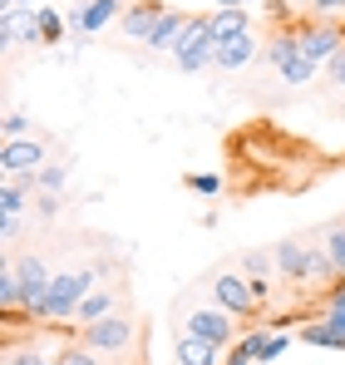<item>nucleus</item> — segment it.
Here are the masks:
<instances>
[{
	"instance_id": "nucleus-13",
	"label": "nucleus",
	"mask_w": 345,
	"mask_h": 365,
	"mask_svg": "<svg viewBox=\"0 0 345 365\" xmlns=\"http://www.w3.org/2000/svg\"><path fill=\"white\" fill-rule=\"evenodd\" d=\"M207 25H212V40L222 45V40H237V35H252V15L247 10H217V15H207Z\"/></svg>"
},
{
	"instance_id": "nucleus-31",
	"label": "nucleus",
	"mask_w": 345,
	"mask_h": 365,
	"mask_svg": "<svg viewBox=\"0 0 345 365\" xmlns=\"http://www.w3.org/2000/svg\"><path fill=\"white\" fill-rule=\"evenodd\" d=\"M192 187H197V192H217V178H212V173H202V178H192Z\"/></svg>"
},
{
	"instance_id": "nucleus-29",
	"label": "nucleus",
	"mask_w": 345,
	"mask_h": 365,
	"mask_svg": "<svg viewBox=\"0 0 345 365\" xmlns=\"http://www.w3.org/2000/svg\"><path fill=\"white\" fill-rule=\"evenodd\" d=\"M331 84H336V89H345V50L331 60Z\"/></svg>"
},
{
	"instance_id": "nucleus-18",
	"label": "nucleus",
	"mask_w": 345,
	"mask_h": 365,
	"mask_svg": "<svg viewBox=\"0 0 345 365\" xmlns=\"http://www.w3.org/2000/svg\"><path fill=\"white\" fill-rule=\"evenodd\" d=\"M326 257H331V267H336V277H341L345 282V222H331V227H326Z\"/></svg>"
},
{
	"instance_id": "nucleus-21",
	"label": "nucleus",
	"mask_w": 345,
	"mask_h": 365,
	"mask_svg": "<svg viewBox=\"0 0 345 365\" xmlns=\"http://www.w3.org/2000/svg\"><path fill=\"white\" fill-rule=\"evenodd\" d=\"M35 20H40V40H45V45H59V35H64V20H59L55 10L35 5Z\"/></svg>"
},
{
	"instance_id": "nucleus-30",
	"label": "nucleus",
	"mask_w": 345,
	"mask_h": 365,
	"mask_svg": "<svg viewBox=\"0 0 345 365\" xmlns=\"http://www.w3.org/2000/svg\"><path fill=\"white\" fill-rule=\"evenodd\" d=\"M15 232H20V222H15V217H0V237L15 242Z\"/></svg>"
},
{
	"instance_id": "nucleus-3",
	"label": "nucleus",
	"mask_w": 345,
	"mask_h": 365,
	"mask_svg": "<svg viewBox=\"0 0 345 365\" xmlns=\"http://www.w3.org/2000/svg\"><path fill=\"white\" fill-rule=\"evenodd\" d=\"M94 277H99V267H84V272H59L55 282H50V321H69V316L79 311V302L89 297Z\"/></svg>"
},
{
	"instance_id": "nucleus-10",
	"label": "nucleus",
	"mask_w": 345,
	"mask_h": 365,
	"mask_svg": "<svg viewBox=\"0 0 345 365\" xmlns=\"http://www.w3.org/2000/svg\"><path fill=\"white\" fill-rule=\"evenodd\" d=\"M123 10H128L123 0H89L84 10H74V15H69V25H74L79 35H94V30H104L114 15H123Z\"/></svg>"
},
{
	"instance_id": "nucleus-12",
	"label": "nucleus",
	"mask_w": 345,
	"mask_h": 365,
	"mask_svg": "<svg viewBox=\"0 0 345 365\" xmlns=\"http://www.w3.org/2000/svg\"><path fill=\"white\" fill-rule=\"evenodd\" d=\"M257 55H262L257 40H252V35H237V40H222V45H217V60L212 64H217V69H247Z\"/></svg>"
},
{
	"instance_id": "nucleus-22",
	"label": "nucleus",
	"mask_w": 345,
	"mask_h": 365,
	"mask_svg": "<svg viewBox=\"0 0 345 365\" xmlns=\"http://www.w3.org/2000/svg\"><path fill=\"white\" fill-rule=\"evenodd\" d=\"M267 272H272V252H247V257H242V277L267 282Z\"/></svg>"
},
{
	"instance_id": "nucleus-17",
	"label": "nucleus",
	"mask_w": 345,
	"mask_h": 365,
	"mask_svg": "<svg viewBox=\"0 0 345 365\" xmlns=\"http://www.w3.org/2000/svg\"><path fill=\"white\" fill-rule=\"evenodd\" d=\"M104 316H114V292H89L79 311H74V321L79 326H94V321H104Z\"/></svg>"
},
{
	"instance_id": "nucleus-35",
	"label": "nucleus",
	"mask_w": 345,
	"mask_h": 365,
	"mask_svg": "<svg viewBox=\"0 0 345 365\" xmlns=\"http://www.w3.org/2000/svg\"><path fill=\"white\" fill-rule=\"evenodd\" d=\"M45 365H59V361H45Z\"/></svg>"
},
{
	"instance_id": "nucleus-8",
	"label": "nucleus",
	"mask_w": 345,
	"mask_h": 365,
	"mask_svg": "<svg viewBox=\"0 0 345 365\" xmlns=\"http://www.w3.org/2000/svg\"><path fill=\"white\" fill-rule=\"evenodd\" d=\"M182 331L222 351V346L232 341V316H227V311H207V306H197V311H192V316L182 321Z\"/></svg>"
},
{
	"instance_id": "nucleus-20",
	"label": "nucleus",
	"mask_w": 345,
	"mask_h": 365,
	"mask_svg": "<svg viewBox=\"0 0 345 365\" xmlns=\"http://www.w3.org/2000/svg\"><path fill=\"white\" fill-rule=\"evenodd\" d=\"M69 182V173H64V163H45L40 173H35V192H59Z\"/></svg>"
},
{
	"instance_id": "nucleus-25",
	"label": "nucleus",
	"mask_w": 345,
	"mask_h": 365,
	"mask_svg": "<svg viewBox=\"0 0 345 365\" xmlns=\"http://www.w3.org/2000/svg\"><path fill=\"white\" fill-rule=\"evenodd\" d=\"M311 10H316V20H336L345 10V0H311Z\"/></svg>"
},
{
	"instance_id": "nucleus-5",
	"label": "nucleus",
	"mask_w": 345,
	"mask_h": 365,
	"mask_svg": "<svg viewBox=\"0 0 345 365\" xmlns=\"http://www.w3.org/2000/svg\"><path fill=\"white\" fill-rule=\"evenodd\" d=\"M45 143L40 138H5L0 143V173L5 178H35L45 168Z\"/></svg>"
},
{
	"instance_id": "nucleus-16",
	"label": "nucleus",
	"mask_w": 345,
	"mask_h": 365,
	"mask_svg": "<svg viewBox=\"0 0 345 365\" xmlns=\"http://www.w3.org/2000/svg\"><path fill=\"white\" fill-rule=\"evenodd\" d=\"M247 346H252V356H257V365H272L282 351H287V336H272V331H247L242 336Z\"/></svg>"
},
{
	"instance_id": "nucleus-26",
	"label": "nucleus",
	"mask_w": 345,
	"mask_h": 365,
	"mask_svg": "<svg viewBox=\"0 0 345 365\" xmlns=\"http://www.w3.org/2000/svg\"><path fill=\"white\" fill-rule=\"evenodd\" d=\"M5 365H45L40 351H5Z\"/></svg>"
},
{
	"instance_id": "nucleus-7",
	"label": "nucleus",
	"mask_w": 345,
	"mask_h": 365,
	"mask_svg": "<svg viewBox=\"0 0 345 365\" xmlns=\"http://www.w3.org/2000/svg\"><path fill=\"white\" fill-rule=\"evenodd\" d=\"M301 50H306L316 64H321V60L331 64L345 50V25H336V20H306V30H301Z\"/></svg>"
},
{
	"instance_id": "nucleus-4",
	"label": "nucleus",
	"mask_w": 345,
	"mask_h": 365,
	"mask_svg": "<svg viewBox=\"0 0 345 365\" xmlns=\"http://www.w3.org/2000/svg\"><path fill=\"white\" fill-rule=\"evenodd\" d=\"M79 346L99 351V356H123V351L133 346V321L114 311V316H104V321H94V326H79Z\"/></svg>"
},
{
	"instance_id": "nucleus-2",
	"label": "nucleus",
	"mask_w": 345,
	"mask_h": 365,
	"mask_svg": "<svg viewBox=\"0 0 345 365\" xmlns=\"http://www.w3.org/2000/svg\"><path fill=\"white\" fill-rule=\"evenodd\" d=\"M212 60H217L212 25H207V15H192V20H187V30H182V40L172 45V64H177L182 74H197V69H207Z\"/></svg>"
},
{
	"instance_id": "nucleus-28",
	"label": "nucleus",
	"mask_w": 345,
	"mask_h": 365,
	"mask_svg": "<svg viewBox=\"0 0 345 365\" xmlns=\"http://www.w3.org/2000/svg\"><path fill=\"white\" fill-rule=\"evenodd\" d=\"M252 361H257V356H252V346H247V341H237V351L227 356V365H252Z\"/></svg>"
},
{
	"instance_id": "nucleus-27",
	"label": "nucleus",
	"mask_w": 345,
	"mask_h": 365,
	"mask_svg": "<svg viewBox=\"0 0 345 365\" xmlns=\"http://www.w3.org/2000/svg\"><path fill=\"white\" fill-rule=\"evenodd\" d=\"M35 207H40V217H55V212H59V197H55V192H35Z\"/></svg>"
},
{
	"instance_id": "nucleus-33",
	"label": "nucleus",
	"mask_w": 345,
	"mask_h": 365,
	"mask_svg": "<svg viewBox=\"0 0 345 365\" xmlns=\"http://www.w3.org/2000/svg\"><path fill=\"white\" fill-rule=\"evenodd\" d=\"M222 10H242V5H262V0H217Z\"/></svg>"
},
{
	"instance_id": "nucleus-1",
	"label": "nucleus",
	"mask_w": 345,
	"mask_h": 365,
	"mask_svg": "<svg viewBox=\"0 0 345 365\" xmlns=\"http://www.w3.org/2000/svg\"><path fill=\"white\" fill-rule=\"evenodd\" d=\"M277 267L287 282H336V267L326 257V247H301V242H277Z\"/></svg>"
},
{
	"instance_id": "nucleus-24",
	"label": "nucleus",
	"mask_w": 345,
	"mask_h": 365,
	"mask_svg": "<svg viewBox=\"0 0 345 365\" xmlns=\"http://www.w3.org/2000/svg\"><path fill=\"white\" fill-rule=\"evenodd\" d=\"M30 128L35 123L25 119V114H5V138H30Z\"/></svg>"
},
{
	"instance_id": "nucleus-19",
	"label": "nucleus",
	"mask_w": 345,
	"mask_h": 365,
	"mask_svg": "<svg viewBox=\"0 0 345 365\" xmlns=\"http://www.w3.org/2000/svg\"><path fill=\"white\" fill-rule=\"evenodd\" d=\"M316 69H321V64H316L311 55H306V50H301V55H296V60L282 69V79H287V84H311V79H316Z\"/></svg>"
},
{
	"instance_id": "nucleus-23",
	"label": "nucleus",
	"mask_w": 345,
	"mask_h": 365,
	"mask_svg": "<svg viewBox=\"0 0 345 365\" xmlns=\"http://www.w3.org/2000/svg\"><path fill=\"white\" fill-rule=\"evenodd\" d=\"M55 361L59 365H99V351H89V346H64Z\"/></svg>"
},
{
	"instance_id": "nucleus-9",
	"label": "nucleus",
	"mask_w": 345,
	"mask_h": 365,
	"mask_svg": "<svg viewBox=\"0 0 345 365\" xmlns=\"http://www.w3.org/2000/svg\"><path fill=\"white\" fill-rule=\"evenodd\" d=\"M168 15V5L163 0H138V5H128L123 15H118V30L128 35V40H143L148 45V35L158 30V20Z\"/></svg>"
},
{
	"instance_id": "nucleus-34",
	"label": "nucleus",
	"mask_w": 345,
	"mask_h": 365,
	"mask_svg": "<svg viewBox=\"0 0 345 365\" xmlns=\"http://www.w3.org/2000/svg\"><path fill=\"white\" fill-rule=\"evenodd\" d=\"M25 5H45V0H25Z\"/></svg>"
},
{
	"instance_id": "nucleus-11",
	"label": "nucleus",
	"mask_w": 345,
	"mask_h": 365,
	"mask_svg": "<svg viewBox=\"0 0 345 365\" xmlns=\"http://www.w3.org/2000/svg\"><path fill=\"white\" fill-rule=\"evenodd\" d=\"M301 30H306V25H296V30H277V35H272V40H267V50H262V60L272 64V69H287L291 60H296V55H301Z\"/></svg>"
},
{
	"instance_id": "nucleus-6",
	"label": "nucleus",
	"mask_w": 345,
	"mask_h": 365,
	"mask_svg": "<svg viewBox=\"0 0 345 365\" xmlns=\"http://www.w3.org/2000/svg\"><path fill=\"white\" fill-rule=\"evenodd\" d=\"M212 297H217V306H222L227 316H257V311H262L257 292H252V277H242V272H222V277L212 282Z\"/></svg>"
},
{
	"instance_id": "nucleus-32",
	"label": "nucleus",
	"mask_w": 345,
	"mask_h": 365,
	"mask_svg": "<svg viewBox=\"0 0 345 365\" xmlns=\"http://www.w3.org/2000/svg\"><path fill=\"white\" fill-rule=\"evenodd\" d=\"M326 302H331V311H345V287H331V297H326Z\"/></svg>"
},
{
	"instance_id": "nucleus-14",
	"label": "nucleus",
	"mask_w": 345,
	"mask_h": 365,
	"mask_svg": "<svg viewBox=\"0 0 345 365\" xmlns=\"http://www.w3.org/2000/svg\"><path fill=\"white\" fill-rule=\"evenodd\" d=\"M187 20H192V15H182V10H168V15L158 20V30L148 35V50H172V45L182 40V30H187Z\"/></svg>"
},
{
	"instance_id": "nucleus-15",
	"label": "nucleus",
	"mask_w": 345,
	"mask_h": 365,
	"mask_svg": "<svg viewBox=\"0 0 345 365\" xmlns=\"http://www.w3.org/2000/svg\"><path fill=\"white\" fill-rule=\"evenodd\" d=\"M177 365H217V346L197 341V336H177Z\"/></svg>"
}]
</instances>
